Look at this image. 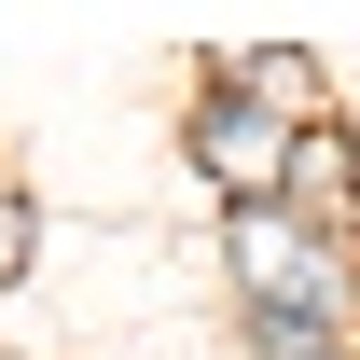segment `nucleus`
<instances>
[{"instance_id": "1", "label": "nucleus", "mask_w": 360, "mask_h": 360, "mask_svg": "<svg viewBox=\"0 0 360 360\" xmlns=\"http://www.w3.org/2000/svg\"><path fill=\"white\" fill-rule=\"evenodd\" d=\"M236 277H250V305H264V319H333V333H347V264H333L305 222L236 208Z\"/></svg>"}, {"instance_id": "2", "label": "nucleus", "mask_w": 360, "mask_h": 360, "mask_svg": "<svg viewBox=\"0 0 360 360\" xmlns=\"http://www.w3.org/2000/svg\"><path fill=\"white\" fill-rule=\"evenodd\" d=\"M194 153H208V180H222L236 208H264L277 180H291V125H277V111H250V97H222V111L194 125Z\"/></svg>"}]
</instances>
